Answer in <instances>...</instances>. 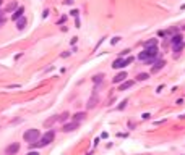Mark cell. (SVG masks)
Segmentation results:
<instances>
[{
	"label": "cell",
	"instance_id": "12",
	"mask_svg": "<svg viewBox=\"0 0 185 155\" xmlns=\"http://www.w3.org/2000/svg\"><path fill=\"white\" fill-rule=\"evenodd\" d=\"M96 103H98V97H96V95H93V97L89 99V102H88V108H94V105H96Z\"/></svg>",
	"mask_w": 185,
	"mask_h": 155
},
{
	"label": "cell",
	"instance_id": "17",
	"mask_svg": "<svg viewBox=\"0 0 185 155\" xmlns=\"http://www.w3.org/2000/svg\"><path fill=\"white\" fill-rule=\"evenodd\" d=\"M150 76L146 74V73H141V74H138V81H145V79H148Z\"/></svg>",
	"mask_w": 185,
	"mask_h": 155
},
{
	"label": "cell",
	"instance_id": "23",
	"mask_svg": "<svg viewBox=\"0 0 185 155\" xmlns=\"http://www.w3.org/2000/svg\"><path fill=\"white\" fill-rule=\"evenodd\" d=\"M63 4H65V5H72V4H73V0H63Z\"/></svg>",
	"mask_w": 185,
	"mask_h": 155
},
{
	"label": "cell",
	"instance_id": "3",
	"mask_svg": "<svg viewBox=\"0 0 185 155\" xmlns=\"http://www.w3.org/2000/svg\"><path fill=\"white\" fill-rule=\"evenodd\" d=\"M133 60H135L133 57H128L127 60H122V57H120V58H117L114 63H112V68H115V69H119V68H125V66H127V65H130V63H132Z\"/></svg>",
	"mask_w": 185,
	"mask_h": 155
},
{
	"label": "cell",
	"instance_id": "6",
	"mask_svg": "<svg viewBox=\"0 0 185 155\" xmlns=\"http://www.w3.org/2000/svg\"><path fill=\"white\" fill-rule=\"evenodd\" d=\"M78 126H80V123H77V121H72V123H67V124H63V131H65V133L75 131V129H77Z\"/></svg>",
	"mask_w": 185,
	"mask_h": 155
},
{
	"label": "cell",
	"instance_id": "21",
	"mask_svg": "<svg viewBox=\"0 0 185 155\" xmlns=\"http://www.w3.org/2000/svg\"><path fill=\"white\" fill-rule=\"evenodd\" d=\"M70 15H72V16H78V10H72Z\"/></svg>",
	"mask_w": 185,
	"mask_h": 155
},
{
	"label": "cell",
	"instance_id": "1",
	"mask_svg": "<svg viewBox=\"0 0 185 155\" xmlns=\"http://www.w3.org/2000/svg\"><path fill=\"white\" fill-rule=\"evenodd\" d=\"M54 137H55V133L52 131V129H49V131L45 133L44 136H42L41 139H39V142H34V144H31V147H45V145H49L50 142L54 141Z\"/></svg>",
	"mask_w": 185,
	"mask_h": 155
},
{
	"label": "cell",
	"instance_id": "4",
	"mask_svg": "<svg viewBox=\"0 0 185 155\" xmlns=\"http://www.w3.org/2000/svg\"><path fill=\"white\" fill-rule=\"evenodd\" d=\"M18 150H20V144H18V142H13V144H10L5 149V154L7 155H16Z\"/></svg>",
	"mask_w": 185,
	"mask_h": 155
},
{
	"label": "cell",
	"instance_id": "5",
	"mask_svg": "<svg viewBox=\"0 0 185 155\" xmlns=\"http://www.w3.org/2000/svg\"><path fill=\"white\" fill-rule=\"evenodd\" d=\"M125 79H127V73H125V71H122V73H119V74H115L114 78H112V83H115V84H122Z\"/></svg>",
	"mask_w": 185,
	"mask_h": 155
},
{
	"label": "cell",
	"instance_id": "14",
	"mask_svg": "<svg viewBox=\"0 0 185 155\" xmlns=\"http://www.w3.org/2000/svg\"><path fill=\"white\" fill-rule=\"evenodd\" d=\"M84 116H86V115H84V113H81V112H80V113H77V115H75V116H73V121H77V123H80L81 120H84Z\"/></svg>",
	"mask_w": 185,
	"mask_h": 155
},
{
	"label": "cell",
	"instance_id": "13",
	"mask_svg": "<svg viewBox=\"0 0 185 155\" xmlns=\"http://www.w3.org/2000/svg\"><path fill=\"white\" fill-rule=\"evenodd\" d=\"M156 45H157V39H150V41L145 44V47H146V48H151V47H156Z\"/></svg>",
	"mask_w": 185,
	"mask_h": 155
},
{
	"label": "cell",
	"instance_id": "10",
	"mask_svg": "<svg viewBox=\"0 0 185 155\" xmlns=\"http://www.w3.org/2000/svg\"><path fill=\"white\" fill-rule=\"evenodd\" d=\"M133 84H135V81H123V83L120 84L119 90H127V89H128V87H132Z\"/></svg>",
	"mask_w": 185,
	"mask_h": 155
},
{
	"label": "cell",
	"instance_id": "22",
	"mask_svg": "<svg viewBox=\"0 0 185 155\" xmlns=\"http://www.w3.org/2000/svg\"><path fill=\"white\" fill-rule=\"evenodd\" d=\"M26 155H39V152H36V150H31V152H28Z\"/></svg>",
	"mask_w": 185,
	"mask_h": 155
},
{
	"label": "cell",
	"instance_id": "25",
	"mask_svg": "<svg viewBox=\"0 0 185 155\" xmlns=\"http://www.w3.org/2000/svg\"><path fill=\"white\" fill-rule=\"evenodd\" d=\"M0 5H2V0H0Z\"/></svg>",
	"mask_w": 185,
	"mask_h": 155
},
{
	"label": "cell",
	"instance_id": "8",
	"mask_svg": "<svg viewBox=\"0 0 185 155\" xmlns=\"http://www.w3.org/2000/svg\"><path fill=\"white\" fill-rule=\"evenodd\" d=\"M25 26H26V18L25 16L18 18V20H16V28L21 31V29H25Z\"/></svg>",
	"mask_w": 185,
	"mask_h": 155
},
{
	"label": "cell",
	"instance_id": "2",
	"mask_svg": "<svg viewBox=\"0 0 185 155\" xmlns=\"http://www.w3.org/2000/svg\"><path fill=\"white\" fill-rule=\"evenodd\" d=\"M39 137H41V133H39V129H36V128H31V129H28V131L23 134V139H25L26 142H29V144L38 142Z\"/></svg>",
	"mask_w": 185,
	"mask_h": 155
},
{
	"label": "cell",
	"instance_id": "9",
	"mask_svg": "<svg viewBox=\"0 0 185 155\" xmlns=\"http://www.w3.org/2000/svg\"><path fill=\"white\" fill-rule=\"evenodd\" d=\"M23 13H25V8H23V7H20V8H18V10L15 11L13 15H11V20H15V21H16L18 18H21V16H23Z\"/></svg>",
	"mask_w": 185,
	"mask_h": 155
},
{
	"label": "cell",
	"instance_id": "16",
	"mask_svg": "<svg viewBox=\"0 0 185 155\" xmlns=\"http://www.w3.org/2000/svg\"><path fill=\"white\" fill-rule=\"evenodd\" d=\"M138 58H140V60H148V52H146V50L141 52L140 55H138Z\"/></svg>",
	"mask_w": 185,
	"mask_h": 155
},
{
	"label": "cell",
	"instance_id": "20",
	"mask_svg": "<svg viewBox=\"0 0 185 155\" xmlns=\"http://www.w3.org/2000/svg\"><path fill=\"white\" fill-rule=\"evenodd\" d=\"M125 105H127V100H123V102H122V105H119L117 108H119V110H123V108H125Z\"/></svg>",
	"mask_w": 185,
	"mask_h": 155
},
{
	"label": "cell",
	"instance_id": "24",
	"mask_svg": "<svg viewBox=\"0 0 185 155\" xmlns=\"http://www.w3.org/2000/svg\"><path fill=\"white\" fill-rule=\"evenodd\" d=\"M119 41H120V37H114V39H112V44H117Z\"/></svg>",
	"mask_w": 185,
	"mask_h": 155
},
{
	"label": "cell",
	"instance_id": "19",
	"mask_svg": "<svg viewBox=\"0 0 185 155\" xmlns=\"http://www.w3.org/2000/svg\"><path fill=\"white\" fill-rule=\"evenodd\" d=\"M67 118H68V113H67V112H65V113H63V115H60V116H59V120H60V121H65Z\"/></svg>",
	"mask_w": 185,
	"mask_h": 155
},
{
	"label": "cell",
	"instance_id": "18",
	"mask_svg": "<svg viewBox=\"0 0 185 155\" xmlns=\"http://www.w3.org/2000/svg\"><path fill=\"white\" fill-rule=\"evenodd\" d=\"M102 78H104V76H102V74H98V76H94V83H96V84H99V83H101V81H102Z\"/></svg>",
	"mask_w": 185,
	"mask_h": 155
},
{
	"label": "cell",
	"instance_id": "11",
	"mask_svg": "<svg viewBox=\"0 0 185 155\" xmlns=\"http://www.w3.org/2000/svg\"><path fill=\"white\" fill-rule=\"evenodd\" d=\"M180 42H184V41H182V36L180 34H175L174 37H172V47L177 45V44H180Z\"/></svg>",
	"mask_w": 185,
	"mask_h": 155
},
{
	"label": "cell",
	"instance_id": "7",
	"mask_svg": "<svg viewBox=\"0 0 185 155\" xmlns=\"http://www.w3.org/2000/svg\"><path fill=\"white\" fill-rule=\"evenodd\" d=\"M164 65H166V62L164 60H159V62H156V65L151 68V73H157L161 68H164Z\"/></svg>",
	"mask_w": 185,
	"mask_h": 155
},
{
	"label": "cell",
	"instance_id": "15",
	"mask_svg": "<svg viewBox=\"0 0 185 155\" xmlns=\"http://www.w3.org/2000/svg\"><path fill=\"white\" fill-rule=\"evenodd\" d=\"M184 47H185V42H180V44L174 45V52H177V53H179V52H180V50H182V48H184Z\"/></svg>",
	"mask_w": 185,
	"mask_h": 155
}]
</instances>
